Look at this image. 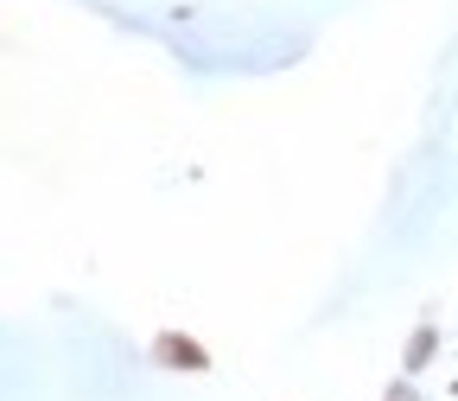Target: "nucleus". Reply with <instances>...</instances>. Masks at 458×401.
Wrapping results in <instances>:
<instances>
[{
	"label": "nucleus",
	"mask_w": 458,
	"mask_h": 401,
	"mask_svg": "<svg viewBox=\"0 0 458 401\" xmlns=\"http://www.w3.org/2000/svg\"><path fill=\"white\" fill-rule=\"evenodd\" d=\"M153 357L165 363V370H185V376H198V370H210V357L198 351L191 337H179V331H165L159 344H153Z\"/></svg>",
	"instance_id": "nucleus-1"
}]
</instances>
